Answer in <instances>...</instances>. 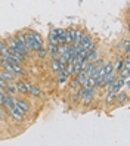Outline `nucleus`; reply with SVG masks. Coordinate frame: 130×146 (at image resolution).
I'll return each instance as SVG.
<instances>
[{"instance_id": "1", "label": "nucleus", "mask_w": 130, "mask_h": 146, "mask_svg": "<svg viewBox=\"0 0 130 146\" xmlns=\"http://www.w3.org/2000/svg\"><path fill=\"white\" fill-rule=\"evenodd\" d=\"M0 65H2L3 70H7V71H11L13 72L16 77H25L27 75V71L24 70V68L21 65H16V64H11V62H7V61H0Z\"/></svg>"}, {"instance_id": "2", "label": "nucleus", "mask_w": 130, "mask_h": 146, "mask_svg": "<svg viewBox=\"0 0 130 146\" xmlns=\"http://www.w3.org/2000/svg\"><path fill=\"white\" fill-rule=\"evenodd\" d=\"M27 37L30 38V41H31V46H33V50L36 52V50H39V49H41V47H45L43 46V38H41V36L37 33V31H28L27 33Z\"/></svg>"}, {"instance_id": "3", "label": "nucleus", "mask_w": 130, "mask_h": 146, "mask_svg": "<svg viewBox=\"0 0 130 146\" xmlns=\"http://www.w3.org/2000/svg\"><path fill=\"white\" fill-rule=\"evenodd\" d=\"M9 117L13 119V121H16V123H22L24 118H25V114L22 112V111H21L18 106H15L13 109L9 111Z\"/></svg>"}, {"instance_id": "4", "label": "nucleus", "mask_w": 130, "mask_h": 146, "mask_svg": "<svg viewBox=\"0 0 130 146\" xmlns=\"http://www.w3.org/2000/svg\"><path fill=\"white\" fill-rule=\"evenodd\" d=\"M15 106H18L24 114H28L31 109V104L28 100H24V99H15Z\"/></svg>"}, {"instance_id": "5", "label": "nucleus", "mask_w": 130, "mask_h": 146, "mask_svg": "<svg viewBox=\"0 0 130 146\" xmlns=\"http://www.w3.org/2000/svg\"><path fill=\"white\" fill-rule=\"evenodd\" d=\"M16 90H18V93L21 94H28L30 93V89H31V84L28 81H16Z\"/></svg>"}, {"instance_id": "6", "label": "nucleus", "mask_w": 130, "mask_h": 146, "mask_svg": "<svg viewBox=\"0 0 130 146\" xmlns=\"http://www.w3.org/2000/svg\"><path fill=\"white\" fill-rule=\"evenodd\" d=\"M93 98H95V89H87L86 93H84V96H83V99H81V104L83 105H90Z\"/></svg>"}, {"instance_id": "7", "label": "nucleus", "mask_w": 130, "mask_h": 146, "mask_svg": "<svg viewBox=\"0 0 130 146\" xmlns=\"http://www.w3.org/2000/svg\"><path fill=\"white\" fill-rule=\"evenodd\" d=\"M127 100H129V93L127 92H118V93H115V99H114V102H117V104H120V105H124V104H127Z\"/></svg>"}, {"instance_id": "8", "label": "nucleus", "mask_w": 130, "mask_h": 146, "mask_svg": "<svg viewBox=\"0 0 130 146\" xmlns=\"http://www.w3.org/2000/svg\"><path fill=\"white\" fill-rule=\"evenodd\" d=\"M15 96H11V94H6V98H5V102H3V108L7 109V111H11L15 108Z\"/></svg>"}, {"instance_id": "9", "label": "nucleus", "mask_w": 130, "mask_h": 146, "mask_svg": "<svg viewBox=\"0 0 130 146\" xmlns=\"http://www.w3.org/2000/svg\"><path fill=\"white\" fill-rule=\"evenodd\" d=\"M74 38H75V30L74 28L65 30V44H73Z\"/></svg>"}, {"instance_id": "10", "label": "nucleus", "mask_w": 130, "mask_h": 146, "mask_svg": "<svg viewBox=\"0 0 130 146\" xmlns=\"http://www.w3.org/2000/svg\"><path fill=\"white\" fill-rule=\"evenodd\" d=\"M117 74L112 71V72H109V74H105L103 75V87H107L108 84H111V83H114L115 80H117Z\"/></svg>"}, {"instance_id": "11", "label": "nucleus", "mask_w": 130, "mask_h": 146, "mask_svg": "<svg viewBox=\"0 0 130 146\" xmlns=\"http://www.w3.org/2000/svg\"><path fill=\"white\" fill-rule=\"evenodd\" d=\"M55 33H56V38H58L59 46H64V44H65V30H62V28H55Z\"/></svg>"}, {"instance_id": "12", "label": "nucleus", "mask_w": 130, "mask_h": 146, "mask_svg": "<svg viewBox=\"0 0 130 146\" xmlns=\"http://www.w3.org/2000/svg\"><path fill=\"white\" fill-rule=\"evenodd\" d=\"M0 75H2L7 83H11V81H15V80H16V75H15L13 72H11V71H7V70H2V71H0Z\"/></svg>"}, {"instance_id": "13", "label": "nucleus", "mask_w": 130, "mask_h": 146, "mask_svg": "<svg viewBox=\"0 0 130 146\" xmlns=\"http://www.w3.org/2000/svg\"><path fill=\"white\" fill-rule=\"evenodd\" d=\"M75 80H77V83H79V86H84L86 80H87V74H86V71L80 70L79 72L75 74Z\"/></svg>"}, {"instance_id": "14", "label": "nucleus", "mask_w": 130, "mask_h": 146, "mask_svg": "<svg viewBox=\"0 0 130 146\" xmlns=\"http://www.w3.org/2000/svg\"><path fill=\"white\" fill-rule=\"evenodd\" d=\"M5 92L6 94H11V96H15L16 93H18V90H16V86L11 81V83H7L6 84V87H5Z\"/></svg>"}, {"instance_id": "15", "label": "nucleus", "mask_w": 130, "mask_h": 146, "mask_svg": "<svg viewBox=\"0 0 130 146\" xmlns=\"http://www.w3.org/2000/svg\"><path fill=\"white\" fill-rule=\"evenodd\" d=\"M68 77H70V75H68L67 70H59L58 71V77H56V81L58 83H65Z\"/></svg>"}, {"instance_id": "16", "label": "nucleus", "mask_w": 130, "mask_h": 146, "mask_svg": "<svg viewBox=\"0 0 130 146\" xmlns=\"http://www.w3.org/2000/svg\"><path fill=\"white\" fill-rule=\"evenodd\" d=\"M123 66H124V61H123V58H118V59H117V62H115V65H114V72L118 75V74H120V71L123 70Z\"/></svg>"}, {"instance_id": "17", "label": "nucleus", "mask_w": 130, "mask_h": 146, "mask_svg": "<svg viewBox=\"0 0 130 146\" xmlns=\"http://www.w3.org/2000/svg\"><path fill=\"white\" fill-rule=\"evenodd\" d=\"M98 58H99V53H98V50H96V49L89 50V53H87V61H89V62H95Z\"/></svg>"}, {"instance_id": "18", "label": "nucleus", "mask_w": 130, "mask_h": 146, "mask_svg": "<svg viewBox=\"0 0 130 146\" xmlns=\"http://www.w3.org/2000/svg\"><path fill=\"white\" fill-rule=\"evenodd\" d=\"M114 99H115V93H112V92H107V94H105V104H107V105L114 104Z\"/></svg>"}, {"instance_id": "19", "label": "nucleus", "mask_w": 130, "mask_h": 146, "mask_svg": "<svg viewBox=\"0 0 130 146\" xmlns=\"http://www.w3.org/2000/svg\"><path fill=\"white\" fill-rule=\"evenodd\" d=\"M49 43H52V44H58L59 46V43H58V38H56V33H55V28L52 30L49 33Z\"/></svg>"}, {"instance_id": "20", "label": "nucleus", "mask_w": 130, "mask_h": 146, "mask_svg": "<svg viewBox=\"0 0 130 146\" xmlns=\"http://www.w3.org/2000/svg\"><path fill=\"white\" fill-rule=\"evenodd\" d=\"M30 94H33L34 98H41V90L39 87H36V86H31L30 89Z\"/></svg>"}, {"instance_id": "21", "label": "nucleus", "mask_w": 130, "mask_h": 146, "mask_svg": "<svg viewBox=\"0 0 130 146\" xmlns=\"http://www.w3.org/2000/svg\"><path fill=\"white\" fill-rule=\"evenodd\" d=\"M95 83H96V80L92 78V77H87V80L84 83V87L86 89H95Z\"/></svg>"}, {"instance_id": "22", "label": "nucleus", "mask_w": 130, "mask_h": 146, "mask_svg": "<svg viewBox=\"0 0 130 146\" xmlns=\"http://www.w3.org/2000/svg\"><path fill=\"white\" fill-rule=\"evenodd\" d=\"M36 52H37V58H40V59H45V58L47 56V50H46V47H41V49L36 50Z\"/></svg>"}, {"instance_id": "23", "label": "nucleus", "mask_w": 130, "mask_h": 146, "mask_svg": "<svg viewBox=\"0 0 130 146\" xmlns=\"http://www.w3.org/2000/svg\"><path fill=\"white\" fill-rule=\"evenodd\" d=\"M5 98H6V92H5V89H2V87H0V106H3Z\"/></svg>"}, {"instance_id": "24", "label": "nucleus", "mask_w": 130, "mask_h": 146, "mask_svg": "<svg viewBox=\"0 0 130 146\" xmlns=\"http://www.w3.org/2000/svg\"><path fill=\"white\" fill-rule=\"evenodd\" d=\"M52 68H53L55 72L59 71V61H58V59H52Z\"/></svg>"}, {"instance_id": "25", "label": "nucleus", "mask_w": 130, "mask_h": 146, "mask_svg": "<svg viewBox=\"0 0 130 146\" xmlns=\"http://www.w3.org/2000/svg\"><path fill=\"white\" fill-rule=\"evenodd\" d=\"M6 118H7V115H6V112H5L3 106H0V119H2V121H6Z\"/></svg>"}, {"instance_id": "26", "label": "nucleus", "mask_w": 130, "mask_h": 146, "mask_svg": "<svg viewBox=\"0 0 130 146\" xmlns=\"http://www.w3.org/2000/svg\"><path fill=\"white\" fill-rule=\"evenodd\" d=\"M123 46H124V52L129 53V52H130V41H129V40H124Z\"/></svg>"}, {"instance_id": "27", "label": "nucleus", "mask_w": 130, "mask_h": 146, "mask_svg": "<svg viewBox=\"0 0 130 146\" xmlns=\"http://www.w3.org/2000/svg\"><path fill=\"white\" fill-rule=\"evenodd\" d=\"M70 87L75 90V89H79V87H80V86H79V83H77V80H73V81L70 83Z\"/></svg>"}, {"instance_id": "28", "label": "nucleus", "mask_w": 130, "mask_h": 146, "mask_svg": "<svg viewBox=\"0 0 130 146\" xmlns=\"http://www.w3.org/2000/svg\"><path fill=\"white\" fill-rule=\"evenodd\" d=\"M6 84H7V81L3 78L2 75H0V87H2V89H5V87H6Z\"/></svg>"}]
</instances>
